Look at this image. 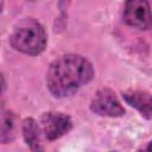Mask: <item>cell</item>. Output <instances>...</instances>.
Wrapping results in <instances>:
<instances>
[{
    "instance_id": "obj_4",
    "label": "cell",
    "mask_w": 152,
    "mask_h": 152,
    "mask_svg": "<svg viewBox=\"0 0 152 152\" xmlns=\"http://www.w3.org/2000/svg\"><path fill=\"white\" fill-rule=\"evenodd\" d=\"M40 127L45 138L52 141L66 134L72 127V121L64 113L46 112L40 118Z\"/></svg>"
},
{
    "instance_id": "obj_2",
    "label": "cell",
    "mask_w": 152,
    "mask_h": 152,
    "mask_svg": "<svg viewBox=\"0 0 152 152\" xmlns=\"http://www.w3.org/2000/svg\"><path fill=\"white\" fill-rule=\"evenodd\" d=\"M46 42L45 28L33 18L20 20L10 36V44L14 50L31 56L42 53L46 48Z\"/></svg>"
},
{
    "instance_id": "obj_8",
    "label": "cell",
    "mask_w": 152,
    "mask_h": 152,
    "mask_svg": "<svg viewBox=\"0 0 152 152\" xmlns=\"http://www.w3.org/2000/svg\"><path fill=\"white\" fill-rule=\"evenodd\" d=\"M21 131H23V137L30 150L32 151H42L43 147L40 145V139H39V127L36 122L34 119L32 118H26L24 119L21 124Z\"/></svg>"
},
{
    "instance_id": "obj_3",
    "label": "cell",
    "mask_w": 152,
    "mask_h": 152,
    "mask_svg": "<svg viewBox=\"0 0 152 152\" xmlns=\"http://www.w3.org/2000/svg\"><path fill=\"white\" fill-rule=\"evenodd\" d=\"M90 110L100 116L119 118L125 114V108L109 88H102L96 91L90 102Z\"/></svg>"
},
{
    "instance_id": "obj_5",
    "label": "cell",
    "mask_w": 152,
    "mask_h": 152,
    "mask_svg": "<svg viewBox=\"0 0 152 152\" xmlns=\"http://www.w3.org/2000/svg\"><path fill=\"white\" fill-rule=\"evenodd\" d=\"M124 20L127 25L148 30L151 27V12L147 0H126L124 10Z\"/></svg>"
},
{
    "instance_id": "obj_6",
    "label": "cell",
    "mask_w": 152,
    "mask_h": 152,
    "mask_svg": "<svg viewBox=\"0 0 152 152\" xmlns=\"http://www.w3.org/2000/svg\"><path fill=\"white\" fill-rule=\"evenodd\" d=\"M124 100L132 107H134L137 110L140 112L142 116H145L147 120L151 119V95L147 91L141 90H128L122 93Z\"/></svg>"
},
{
    "instance_id": "obj_10",
    "label": "cell",
    "mask_w": 152,
    "mask_h": 152,
    "mask_svg": "<svg viewBox=\"0 0 152 152\" xmlns=\"http://www.w3.org/2000/svg\"><path fill=\"white\" fill-rule=\"evenodd\" d=\"M69 2H70V0H59V8H61V11H65L68 5H69Z\"/></svg>"
},
{
    "instance_id": "obj_7",
    "label": "cell",
    "mask_w": 152,
    "mask_h": 152,
    "mask_svg": "<svg viewBox=\"0 0 152 152\" xmlns=\"http://www.w3.org/2000/svg\"><path fill=\"white\" fill-rule=\"evenodd\" d=\"M18 131V116L14 112L5 109L0 112V144H10Z\"/></svg>"
},
{
    "instance_id": "obj_9",
    "label": "cell",
    "mask_w": 152,
    "mask_h": 152,
    "mask_svg": "<svg viewBox=\"0 0 152 152\" xmlns=\"http://www.w3.org/2000/svg\"><path fill=\"white\" fill-rule=\"evenodd\" d=\"M5 90H6V82H5L4 75L0 72V99L2 97V95H4Z\"/></svg>"
},
{
    "instance_id": "obj_1",
    "label": "cell",
    "mask_w": 152,
    "mask_h": 152,
    "mask_svg": "<svg viewBox=\"0 0 152 152\" xmlns=\"http://www.w3.org/2000/svg\"><path fill=\"white\" fill-rule=\"evenodd\" d=\"M94 77L91 63L74 53L56 58L46 71V87L55 97H66L89 83Z\"/></svg>"
}]
</instances>
